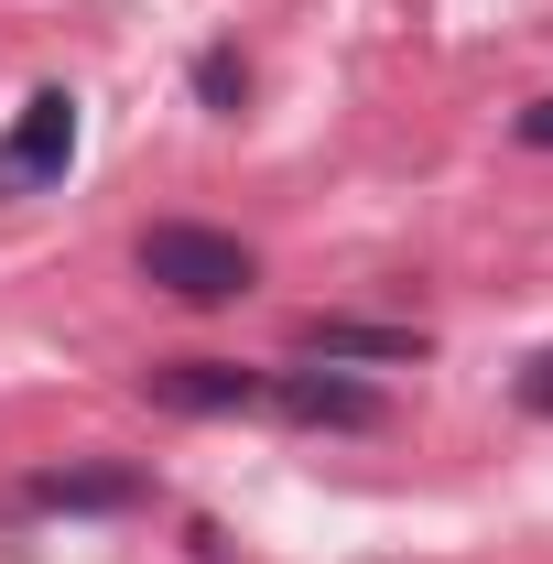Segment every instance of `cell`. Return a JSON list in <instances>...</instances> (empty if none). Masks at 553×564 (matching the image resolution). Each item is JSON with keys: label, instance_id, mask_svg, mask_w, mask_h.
I'll use <instances>...</instances> for the list:
<instances>
[{"label": "cell", "instance_id": "1", "mask_svg": "<svg viewBox=\"0 0 553 564\" xmlns=\"http://www.w3.org/2000/svg\"><path fill=\"white\" fill-rule=\"evenodd\" d=\"M141 282L152 293H174V304H239L261 261H250V239H228V228H196V217H163V228H141Z\"/></svg>", "mask_w": 553, "mask_h": 564}, {"label": "cell", "instance_id": "2", "mask_svg": "<svg viewBox=\"0 0 553 564\" xmlns=\"http://www.w3.org/2000/svg\"><path fill=\"white\" fill-rule=\"evenodd\" d=\"M66 163H76V98L33 87L11 141H0V196H44V185H66Z\"/></svg>", "mask_w": 553, "mask_h": 564}, {"label": "cell", "instance_id": "3", "mask_svg": "<svg viewBox=\"0 0 553 564\" xmlns=\"http://www.w3.org/2000/svg\"><path fill=\"white\" fill-rule=\"evenodd\" d=\"M261 402H272L282 423H337V434L391 423V402H380V391H358L347 369H282V380H261Z\"/></svg>", "mask_w": 553, "mask_h": 564}, {"label": "cell", "instance_id": "4", "mask_svg": "<svg viewBox=\"0 0 553 564\" xmlns=\"http://www.w3.org/2000/svg\"><path fill=\"white\" fill-rule=\"evenodd\" d=\"M141 391L163 413H261V369H239V358H163V369H141Z\"/></svg>", "mask_w": 553, "mask_h": 564}, {"label": "cell", "instance_id": "5", "mask_svg": "<svg viewBox=\"0 0 553 564\" xmlns=\"http://www.w3.org/2000/svg\"><path fill=\"white\" fill-rule=\"evenodd\" d=\"M304 358L315 369H423L434 337L423 326H358V315H315L304 326Z\"/></svg>", "mask_w": 553, "mask_h": 564}, {"label": "cell", "instance_id": "6", "mask_svg": "<svg viewBox=\"0 0 553 564\" xmlns=\"http://www.w3.org/2000/svg\"><path fill=\"white\" fill-rule=\"evenodd\" d=\"M22 499H33V510H141L152 478H141V467H44Z\"/></svg>", "mask_w": 553, "mask_h": 564}, {"label": "cell", "instance_id": "7", "mask_svg": "<svg viewBox=\"0 0 553 564\" xmlns=\"http://www.w3.org/2000/svg\"><path fill=\"white\" fill-rule=\"evenodd\" d=\"M239 87H250L239 55H196V98H207V109H239Z\"/></svg>", "mask_w": 553, "mask_h": 564}, {"label": "cell", "instance_id": "8", "mask_svg": "<svg viewBox=\"0 0 553 564\" xmlns=\"http://www.w3.org/2000/svg\"><path fill=\"white\" fill-rule=\"evenodd\" d=\"M521 413H553V348L532 358V369H521Z\"/></svg>", "mask_w": 553, "mask_h": 564}, {"label": "cell", "instance_id": "9", "mask_svg": "<svg viewBox=\"0 0 553 564\" xmlns=\"http://www.w3.org/2000/svg\"><path fill=\"white\" fill-rule=\"evenodd\" d=\"M521 152H553V98H532V109H521Z\"/></svg>", "mask_w": 553, "mask_h": 564}]
</instances>
